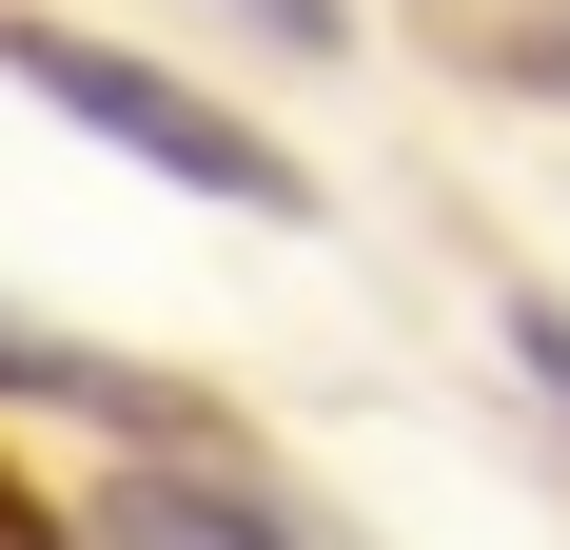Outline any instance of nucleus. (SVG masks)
Masks as SVG:
<instances>
[{"mask_svg": "<svg viewBox=\"0 0 570 550\" xmlns=\"http://www.w3.org/2000/svg\"><path fill=\"white\" fill-rule=\"evenodd\" d=\"M0 79L20 99H59L79 138H118L138 177H177V197H217V217H315V177L256 138V118H217L197 79H158V59H118V40H79V20H0Z\"/></svg>", "mask_w": 570, "mask_h": 550, "instance_id": "f257e3e1", "label": "nucleus"}, {"mask_svg": "<svg viewBox=\"0 0 570 550\" xmlns=\"http://www.w3.org/2000/svg\"><path fill=\"white\" fill-rule=\"evenodd\" d=\"M118 550H295V531L236 511V492H197V472H138V492H118Z\"/></svg>", "mask_w": 570, "mask_h": 550, "instance_id": "f03ea898", "label": "nucleus"}, {"mask_svg": "<svg viewBox=\"0 0 570 550\" xmlns=\"http://www.w3.org/2000/svg\"><path fill=\"white\" fill-rule=\"evenodd\" d=\"M512 354H531V393L570 413V295H512Z\"/></svg>", "mask_w": 570, "mask_h": 550, "instance_id": "7ed1b4c3", "label": "nucleus"}, {"mask_svg": "<svg viewBox=\"0 0 570 550\" xmlns=\"http://www.w3.org/2000/svg\"><path fill=\"white\" fill-rule=\"evenodd\" d=\"M236 20H256V40H276V59H335V40H354L335 0H236Z\"/></svg>", "mask_w": 570, "mask_h": 550, "instance_id": "20e7f679", "label": "nucleus"}, {"mask_svg": "<svg viewBox=\"0 0 570 550\" xmlns=\"http://www.w3.org/2000/svg\"><path fill=\"white\" fill-rule=\"evenodd\" d=\"M0 393H99V374H79V354H40V334L0 315Z\"/></svg>", "mask_w": 570, "mask_h": 550, "instance_id": "39448f33", "label": "nucleus"}, {"mask_svg": "<svg viewBox=\"0 0 570 550\" xmlns=\"http://www.w3.org/2000/svg\"><path fill=\"white\" fill-rule=\"evenodd\" d=\"M512 99H570V20H531V40H512Z\"/></svg>", "mask_w": 570, "mask_h": 550, "instance_id": "423d86ee", "label": "nucleus"}, {"mask_svg": "<svg viewBox=\"0 0 570 550\" xmlns=\"http://www.w3.org/2000/svg\"><path fill=\"white\" fill-rule=\"evenodd\" d=\"M0 550H59V531H40V492H20V472H0Z\"/></svg>", "mask_w": 570, "mask_h": 550, "instance_id": "0eeeda50", "label": "nucleus"}]
</instances>
